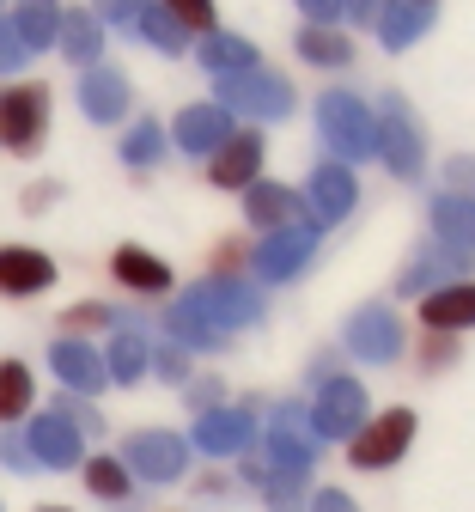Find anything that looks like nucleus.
Instances as JSON below:
<instances>
[{"mask_svg": "<svg viewBox=\"0 0 475 512\" xmlns=\"http://www.w3.org/2000/svg\"><path fill=\"white\" fill-rule=\"evenodd\" d=\"M317 128H323V147L335 153V165H360L378 153V122L354 92H323L317 98Z\"/></svg>", "mask_w": 475, "mask_h": 512, "instance_id": "f257e3e1", "label": "nucleus"}, {"mask_svg": "<svg viewBox=\"0 0 475 512\" xmlns=\"http://www.w3.org/2000/svg\"><path fill=\"white\" fill-rule=\"evenodd\" d=\"M183 305H189L195 317H208V324H214L220 336H232V330H250L256 317H262V293H256L250 281H226V275L195 281V287L183 293Z\"/></svg>", "mask_w": 475, "mask_h": 512, "instance_id": "f03ea898", "label": "nucleus"}, {"mask_svg": "<svg viewBox=\"0 0 475 512\" xmlns=\"http://www.w3.org/2000/svg\"><path fill=\"white\" fill-rule=\"evenodd\" d=\"M214 104H220L226 116L281 122V116L293 110V86H287L281 74H262V68H250V74H220V92H214Z\"/></svg>", "mask_w": 475, "mask_h": 512, "instance_id": "7ed1b4c3", "label": "nucleus"}, {"mask_svg": "<svg viewBox=\"0 0 475 512\" xmlns=\"http://www.w3.org/2000/svg\"><path fill=\"white\" fill-rule=\"evenodd\" d=\"M366 415H372V403H366V391H360L354 378H323V384H317V403L305 409L317 445H323V439H354V433L366 427Z\"/></svg>", "mask_w": 475, "mask_h": 512, "instance_id": "20e7f679", "label": "nucleus"}, {"mask_svg": "<svg viewBox=\"0 0 475 512\" xmlns=\"http://www.w3.org/2000/svg\"><path fill=\"white\" fill-rule=\"evenodd\" d=\"M409 445H415V409H384V415H366V427L348 439V458L354 470H390L402 464Z\"/></svg>", "mask_w": 475, "mask_h": 512, "instance_id": "39448f33", "label": "nucleus"}, {"mask_svg": "<svg viewBox=\"0 0 475 512\" xmlns=\"http://www.w3.org/2000/svg\"><path fill=\"white\" fill-rule=\"evenodd\" d=\"M116 464H122L128 476H141V482H177V476L189 470V439H183V433H159V427L128 433Z\"/></svg>", "mask_w": 475, "mask_h": 512, "instance_id": "423d86ee", "label": "nucleus"}, {"mask_svg": "<svg viewBox=\"0 0 475 512\" xmlns=\"http://www.w3.org/2000/svg\"><path fill=\"white\" fill-rule=\"evenodd\" d=\"M49 135V86H7L0 92V147L37 153Z\"/></svg>", "mask_w": 475, "mask_h": 512, "instance_id": "0eeeda50", "label": "nucleus"}, {"mask_svg": "<svg viewBox=\"0 0 475 512\" xmlns=\"http://www.w3.org/2000/svg\"><path fill=\"white\" fill-rule=\"evenodd\" d=\"M317 464V439H311V421L299 403H287L275 415V433H268V476H281V482H305Z\"/></svg>", "mask_w": 475, "mask_h": 512, "instance_id": "6e6552de", "label": "nucleus"}, {"mask_svg": "<svg viewBox=\"0 0 475 512\" xmlns=\"http://www.w3.org/2000/svg\"><path fill=\"white\" fill-rule=\"evenodd\" d=\"M299 202H305V220H311L317 232H323V226H335V220H348V214H354V202H360L354 171L323 159V165L311 171V183H305V196H299Z\"/></svg>", "mask_w": 475, "mask_h": 512, "instance_id": "1a4fd4ad", "label": "nucleus"}, {"mask_svg": "<svg viewBox=\"0 0 475 512\" xmlns=\"http://www.w3.org/2000/svg\"><path fill=\"white\" fill-rule=\"evenodd\" d=\"M311 256H317V226H281V232H262L256 269L268 281H299L311 269Z\"/></svg>", "mask_w": 475, "mask_h": 512, "instance_id": "9d476101", "label": "nucleus"}, {"mask_svg": "<svg viewBox=\"0 0 475 512\" xmlns=\"http://www.w3.org/2000/svg\"><path fill=\"white\" fill-rule=\"evenodd\" d=\"M372 122H378V153H384V165L396 177H415L421 171V135H415V122H409V104L384 98Z\"/></svg>", "mask_w": 475, "mask_h": 512, "instance_id": "9b49d317", "label": "nucleus"}, {"mask_svg": "<svg viewBox=\"0 0 475 512\" xmlns=\"http://www.w3.org/2000/svg\"><path fill=\"white\" fill-rule=\"evenodd\" d=\"M25 452L37 470H74L80 464V427L67 415H37L25 427Z\"/></svg>", "mask_w": 475, "mask_h": 512, "instance_id": "f8f14e48", "label": "nucleus"}, {"mask_svg": "<svg viewBox=\"0 0 475 512\" xmlns=\"http://www.w3.org/2000/svg\"><path fill=\"white\" fill-rule=\"evenodd\" d=\"M348 354H360V360H372V366L396 360V354H402V324H396L384 305L354 311V317H348Z\"/></svg>", "mask_w": 475, "mask_h": 512, "instance_id": "ddd939ff", "label": "nucleus"}, {"mask_svg": "<svg viewBox=\"0 0 475 512\" xmlns=\"http://www.w3.org/2000/svg\"><path fill=\"white\" fill-rule=\"evenodd\" d=\"M49 281H55L49 250H37V244H0V293H7V299H31Z\"/></svg>", "mask_w": 475, "mask_h": 512, "instance_id": "4468645a", "label": "nucleus"}, {"mask_svg": "<svg viewBox=\"0 0 475 512\" xmlns=\"http://www.w3.org/2000/svg\"><path fill=\"white\" fill-rule=\"evenodd\" d=\"M421 324H427V336L475 330V281H451V287L421 293Z\"/></svg>", "mask_w": 475, "mask_h": 512, "instance_id": "2eb2a0df", "label": "nucleus"}, {"mask_svg": "<svg viewBox=\"0 0 475 512\" xmlns=\"http://www.w3.org/2000/svg\"><path fill=\"white\" fill-rule=\"evenodd\" d=\"M244 220H256L262 232L311 226V220H305V202H299V189H287V183H262V177L244 189Z\"/></svg>", "mask_w": 475, "mask_h": 512, "instance_id": "dca6fc26", "label": "nucleus"}, {"mask_svg": "<svg viewBox=\"0 0 475 512\" xmlns=\"http://www.w3.org/2000/svg\"><path fill=\"white\" fill-rule=\"evenodd\" d=\"M250 445V415L244 409H208L189 433V452H208V458H238Z\"/></svg>", "mask_w": 475, "mask_h": 512, "instance_id": "f3484780", "label": "nucleus"}, {"mask_svg": "<svg viewBox=\"0 0 475 512\" xmlns=\"http://www.w3.org/2000/svg\"><path fill=\"white\" fill-rule=\"evenodd\" d=\"M463 269H469V250H451V244H433V250H421L409 269L396 275V293H409V299H421V293H433L439 281H463Z\"/></svg>", "mask_w": 475, "mask_h": 512, "instance_id": "a211bd4d", "label": "nucleus"}, {"mask_svg": "<svg viewBox=\"0 0 475 512\" xmlns=\"http://www.w3.org/2000/svg\"><path fill=\"white\" fill-rule=\"evenodd\" d=\"M208 159H214L208 177H214L220 189H250L256 171H262V135H256V128H238V135H232L226 147H214Z\"/></svg>", "mask_w": 475, "mask_h": 512, "instance_id": "6ab92c4d", "label": "nucleus"}, {"mask_svg": "<svg viewBox=\"0 0 475 512\" xmlns=\"http://www.w3.org/2000/svg\"><path fill=\"white\" fill-rule=\"evenodd\" d=\"M49 366L61 372V384H74V391H86V397H98L104 391V354L92 348V342H74V336H61L55 348H49Z\"/></svg>", "mask_w": 475, "mask_h": 512, "instance_id": "aec40b11", "label": "nucleus"}, {"mask_svg": "<svg viewBox=\"0 0 475 512\" xmlns=\"http://www.w3.org/2000/svg\"><path fill=\"white\" fill-rule=\"evenodd\" d=\"M80 110H86V122H122L128 116V80L116 68H86L80 74Z\"/></svg>", "mask_w": 475, "mask_h": 512, "instance_id": "412c9836", "label": "nucleus"}, {"mask_svg": "<svg viewBox=\"0 0 475 512\" xmlns=\"http://www.w3.org/2000/svg\"><path fill=\"white\" fill-rule=\"evenodd\" d=\"M232 141V116L220 110V104H189L183 116H177V147L183 153H214V147H226Z\"/></svg>", "mask_w": 475, "mask_h": 512, "instance_id": "4be33fe9", "label": "nucleus"}, {"mask_svg": "<svg viewBox=\"0 0 475 512\" xmlns=\"http://www.w3.org/2000/svg\"><path fill=\"white\" fill-rule=\"evenodd\" d=\"M427 25H433V0H390L372 31H378L384 49H409V43L427 37Z\"/></svg>", "mask_w": 475, "mask_h": 512, "instance_id": "5701e85b", "label": "nucleus"}, {"mask_svg": "<svg viewBox=\"0 0 475 512\" xmlns=\"http://www.w3.org/2000/svg\"><path fill=\"white\" fill-rule=\"evenodd\" d=\"M110 275H116L122 287H134V293H171V269L159 263L153 250H141V244H122V250L110 256Z\"/></svg>", "mask_w": 475, "mask_h": 512, "instance_id": "b1692460", "label": "nucleus"}, {"mask_svg": "<svg viewBox=\"0 0 475 512\" xmlns=\"http://www.w3.org/2000/svg\"><path fill=\"white\" fill-rule=\"evenodd\" d=\"M55 43L67 49L74 68H98V55H104V19H92V13H61Z\"/></svg>", "mask_w": 475, "mask_h": 512, "instance_id": "393cba45", "label": "nucleus"}, {"mask_svg": "<svg viewBox=\"0 0 475 512\" xmlns=\"http://www.w3.org/2000/svg\"><path fill=\"white\" fill-rule=\"evenodd\" d=\"M433 232H439V244L475 256V196H439L433 202Z\"/></svg>", "mask_w": 475, "mask_h": 512, "instance_id": "a878e982", "label": "nucleus"}, {"mask_svg": "<svg viewBox=\"0 0 475 512\" xmlns=\"http://www.w3.org/2000/svg\"><path fill=\"white\" fill-rule=\"evenodd\" d=\"M13 31H19L25 55L31 49H49L55 31H61V0H19V7H13Z\"/></svg>", "mask_w": 475, "mask_h": 512, "instance_id": "bb28decb", "label": "nucleus"}, {"mask_svg": "<svg viewBox=\"0 0 475 512\" xmlns=\"http://www.w3.org/2000/svg\"><path fill=\"white\" fill-rule=\"evenodd\" d=\"M147 336L141 330H116V342H110V354H104V378L110 384H134V378H147Z\"/></svg>", "mask_w": 475, "mask_h": 512, "instance_id": "cd10ccee", "label": "nucleus"}, {"mask_svg": "<svg viewBox=\"0 0 475 512\" xmlns=\"http://www.w3.org/2000/svg\"><path fill=\"white\" fill-rule=\"evenodd\" d=\"M201 68H214V80H220V74H250V68H256V49H250L244 37L208 31V37H201Z\"/></svg>", "mask_w": 475, "mask_h": 512, "instance_id": "c85d7f7f", "label": "nucleus"}, {"mask_svg": "<svg viewBox=\"0 0 475 512\" xmlns=\"http://www.w3.org/2000/svg\"><path fill=\"white\" fill-rule=\"evenodd\" d=\"M299 55L317 61V68H348V61H354V43H348L342 31H329V25H305V31H299Z\"/></svg>", "mask_w": 475, "mask_h": 512, "instance_id": "c756f323", "label": "nucleus"}, {"mask_svg": "<svg viewBox=\"0 0 475 512\" xmlns=\"http://www.w3.org/2000/svg\"><path fill=\"white\" fill-rule=\"evenodd\" d=\"M31 397H37L31 366H25V360H0V421L31 415Z\"/></svg>", "mask_w": 475, "mask_h": 512, "instance_id": "7c9ffc66", "label": "nucleus"}, {"mask_svg": "<svg viewBox=\"0 0 475 512\" xmlns=\"http://www.w3.org/2000/svg\"><path fill=\"white\" fill-rule=\"evenodd\" d=\"M134 37H147L153 49H165V55H183V25L159 7V0H141V19H134Z\"/></svg>", "mask_w": 475, "mask_h": 512, "instance_id": "2f4dec72", "label": "nucleus"}, {"mask_svg": "<svg viewBox=\"0 0 475 512\" xmlns=\"http://www.w3.org/2000/svg\"><path fill=\"white\" fill-rule=\"evenodd\" d=\"M86 488H92L98 500H110V506L134 500V476H128L116 458H86Z\"/></svg>", "mask_w": 475, "mask_h": 512, "instance_id": "473e14b6", "label": "nucleus"}, {"mask_svg": "<svg viewBox=\"0 0 475 512\" xmlns=\"http://www.w3.org/2000/svg\"><path fill=\"white\" fill-rule=\"evenodd\" d=\"M171 336H177L183 348H208V354H214V348H226V336L208 324V317H195L189 305H177V311H171Z\"/></svg>", "mask_w": 475, "mask_h": 512, "instance_id": "72a5a7b5", "label": "nucleus"}, {"mask_svg": "<svg viewBox=\"0 0 475 512\" xmlns=\"http://www.w3.org/2000/svg\"><path fill=\"white\" fill-rule=\"evenodd\" d=\"M122 159H128V165H141V171L159 165V159H165V135H159L153 122H134L128 135H122Z\"/></svg>", "mask_w": 475, "mask_h": 512, "instance_id": "f704fd0d", "label": "nucleus"}, {"mask_svg": "<svg viewBox=\"0 0 475 512\" xmlns=\"http://www.w3.org/2000/svg\"><path fill=\"white\" fill-rule=\"evenodd\" d=\"M159 7L183 25V37H189V31L208 37V31H214V0H159Z\"/></svg>", "mask_w": 475, "mask_h": 512, "instance_id": "c9c22d12", "label": "nucleus"}, {"mask_svg": "<svg viewBox=\"0 0 475 512\" xmlns=\"http://www.w3.org/2000/svg\"><path fill=\"white\" fill-rule=\"evenodd\" d=\"M110 317H116L110 305H67V311H61V324H67V330H74V342H80L86 330H98V324H110Z\"/></svg>", "mask_w": 475, "mask_h": 512, "instance_id": "e433bc0d", "label": "nucleus"}, {"mask_svg": "<svg viewBox=\"0 0 475 512\" xmlns=\"http://www.w3.org/2000/svg\"><path fill=\"white\" fill-rule=\"evenodd\" d=\"M268 506L275 512H305V482H281V476H268Z\"/></svg>", "mask_w": 475, "mask_h": 512, "instance_id": "4c0bfd02", "label": "nucleus"}, {"mask_svg": "<svg viewBox=\"0 0 475 512\" xmlns=\"http://www.w3.org/2000/svg\"><path fill=\"white\" fill-rule=\"evenodd\" d=\"M147 372H159V378L183 384V378H189V354H183V348H159V354H147Z\"/></svg>", "mask_w": 475, "mask_h": 512, "instance_id": "58836bf2", "label": "nucleus"}, {"mask_svg": "<svg viewBox=\"0 0 475 512\" xmlns=\"http://www.w3.org/2000/svg\"><path fill=\"white\" fill-rule=\"evenodd\" d=\"M25 68V43L13 31V19H0V74H19Z\"/></svg>", "mask_w": 475, "mask_h": 512, "instance_id": "ea45409f", "label": "nucleus"}, {"mask_svg": "<svg viewBox=\"0 0 475 512\" xmlns=\"http://www.w3.org/2000/svg\"><path fill=\"white\" fill-rule=\"evenodd\" d=\"M305 506H311V512H360V506H354V500H348L342 488H323V494H311Z\"/></svg>", "mask_w": 475, "mask_h": 512, "instance_id": "a19ab883", "label": "nucleus"}, {"mask_svg": "<svg viewBox=\"0 0 475 512\" xmlns=\"http://www.w3.org/2000/svg\"><path fill=\"white\" fill-rule=\"evenodd\" d=\"M238 263H244V244H220V250H214V275L238 281Z\"/></svg>", "mask_w": 475, "mask_h": 512, "instance_id": "79ce46f5", "label": "nucleus"}, {"mask_svg": "<svg viewBox=\"0 0 475 512\" xmlns=\"http://www.w3.org/2000/svg\"><path fill=\"white\" fill-rule=\"evenodd\" d=\"M104 19H116L122 31H134V19H141V0H104Z\"/></svg>", "mask_w": 475, "mask_h": 512, "instance_id": "37998d69", "label": "nucleus"}, {"mask_svg": "<svg viewBox=\"0 0 475 512\" xmlns=\"http://www.w3.org/2000/svg\"><path fill=\"white\" fill-rule=\"evenodd\" d=\"M0 464H7V470H37L31 452H25V439H0Z\"/></svg>", "mask_w": 475, "mask_h": 512, "instance_id": "c03bdc74", "label": "nucleus"}, {"mask_svg": "<svg viewBox=\"0 0 475 512\" xmlns=\"http://www.w3.org/2000/svg\"><path fill=\"white\" fill-rule=\"evenodd\" d=\"M311 25H335V13H342V0H299Z\"/></svg>", "mask_w": 475, "mask_h": 512, "instance_id": "a18cd8bd", "label": "nucleus"}, {"mask_svg": "<svg viewBox=\"0 0 475 512\" xmlns=\"http://www.w3.org/2000/svg\"><path fill=\"white\" fill-rule=\"evenodd\" d=\"M451 183L457 196H475V159H451Z\"/></svg>", "mask_w": 475, "mask_h": 512, "instance_id": "49530a36", "label": "nucleus"}, {"mask_svg": "<svg viewBox=\"0 0 475 512\" xmlns=\"http://www.w3.org/2000/svg\"><path fill=\"white\" fill-rule=\"evenodd\" d=\"M342 7H348V13H354L360 25H378V13L390 7V0H342Z\"/></svg>", "mask_w": 475, "mask_h": 512, "instance_id": "de8ad7c7", "label": "nucleus"}, {"mask_svg": "<svg viewBox=\"0 0 475 512\" xmlns=\"http://www.w3.org/2000/svg\"><path fill=\"white\" fill-rule=\"evenodd\" d=\"M439 360H451V336H427V348H421V366H439Z\"/></svg>", "mask_w": 475, "mask_h": 512, "instance_id": "09e8293b", "label": "nucleus"}, {"mask_svg": "<svg viewBox=\"0 0 475 512\" xmlns=\"http://www.w3.org/2000/svg\"><path fill=\"white\" fill-rule=\"evenodd\" d=\"M189 397H195V409H201V415H208V409L220 403V384L208 378V384H195V391H189Z\"/></svg>", "mask_w": 475, "mask_h": 512, "instance_id": "8fccbe9b", "label": "nucleus"}, {"mask_svg": "<svg viewBox=\"0 0 475 512\" xmlns=\"http://www.w3.org/2000/svg\"><path fill=\"white\" fill-rule=\"evenodd\" d=\"M37 512H67V506H37Z\"/></svg>", "mask_w": 475, "mask_h": 512, "instance_id": "3c124183", "label": "nucleus"}]
</instances>
